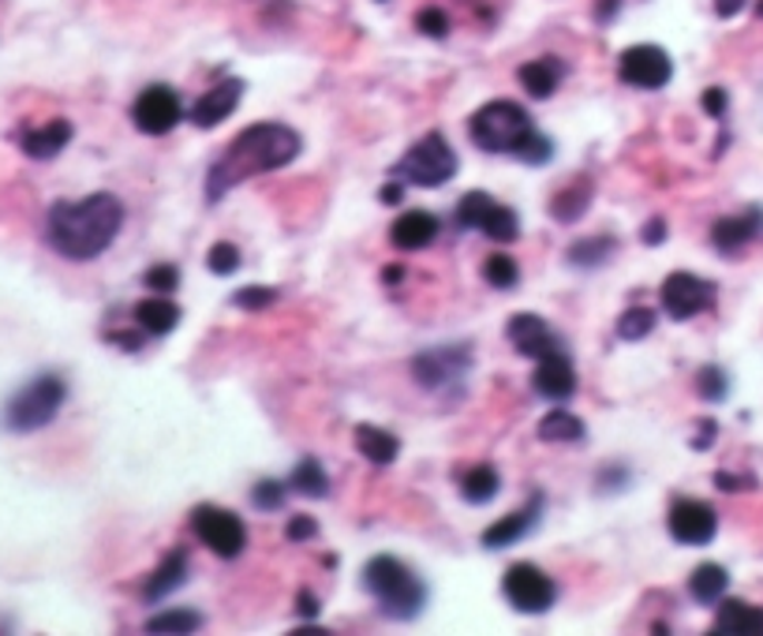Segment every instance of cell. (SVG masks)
Wrapping results in <instances>:
<instances>
[{
  "mask_svg": "<svg viewBox=\"0 0 763 636\" xmlns=\"http://www.w3.org/2000/svg\"><path fill=\"white\" fill-rule=\"evenodd\" d=\"M641 240L647 244V248H658V244L666 240V221L663 218H652L644 225V232H641Z\"/></svg>",
  "mask_w": 763,
  "mask_h": 636,
  "instance_id": "cell-47",
  "label": "cell"
},
{
  "mask_svg": "<svg viewBox=\"0 0 763 636\" xmlns=\"http://www.w3.org/2000/svg\"><path fill=\"white\" fill-rule=\"evenodd\" d=\"M136 322L142 334H153V337H165L177 330L180 322V307L169 300V296H153V300H139L136 304Z\"/></svg>",
  "mask_w": 763,
  "mask_h": 636,
  "instance_id": "cell-25",
  "label": "cell"
},
{
  "mask_svg": "<svg viewBox=\"0 0 763 636\" xmlns=\"http://www.w3.org/2000/svg\"><path fill=\"white\" fill-rule=\"evenodd\" d=\"M539 517H543V495H532L517 513H509V517L494 520V525L483 531V547H487V550L513 547V543H521L524 536H528V531H535Z\"/></svg>",
  "mask_w": 763,
  "mask_h": 636,
  "instance_id": "cell-17",
  "label": "cell"
},
{
  "mask_svg": "<svg viewBox=\"0 0 763 636\" xmlns=\"http://www.w3.org/2000/svg\"><path fill=\"white\" fill-rule=\"evenodd\" d=\"M206 266H210V274H218V277H232L240 270V251H236V244L221 240V244H214L210 255H206Z\"/></svg>",
  "mask_w": 763,
  "mask_h": 636,
  "instance_id": "cell-37",
  "label": "cell"
},
{
  "mask_svg": "<svg viewBox=\"0 0 763 636\" xmlns=\"http://www.w3.org/2000/svg\"><path fill=\"white\" fill-rule=\"evenodd\" d=\"M715 487H719V490H752V487H756V479H752V476H730V471H719V476H715Z\"/></svg>",
  "mask_w": 763,
  "mask_h": 636,
  "instance_id": "cell-45",
  "label": "cell"
},
{
  "mask_svg": "<svg viewBox=\"0 0 763 636\" xmlns=\"http://www.w3.org/2000/svg\"><path fill=\"white\" fill-rule=\"evenodd\" d=\"M521 87L528 90L535 101H546L554 98V90L562 87V64L554 57H543V60H532V64L521 68Z\"/></svg>",
  "mask_w": 763,
  "mask_h": 636,
  "instance_id": "cell-26",
  "label": "cell"
},
{
  "mask_svg": "<svg viewBox=\"0 0 763 636\" xmlns=\"http://www.w3.org/2000/svg\"><path fill=\"white\" fill-rule=\"evenodd\" d=\"M587 207H592V183H587V180H573L569 188H562L551 199V218L562 221V225H573V221L584 218Z\"/></svg>",
  "mask_w": 763,
  "mask_h": 636,
  "instance_id": "cell-28",
  "label": "cell"
},
{
  "mask_svg": "<svg viewBox=\"0 0 763 636\" xmlns=\"http://www.w3.org/2000/svg\"><path fill=\"white\" fill-rule=\"evenodd\" d=\"M457 484H460V495L464 498L476 501V506H483V501H490L494 495H498L502 476H498V468H494V465H476V468L460 471Z\"/></svg>",
  "mask_w": 763,
  "mask_h": 636,
  "instance_id": "cell-31",
  "label": "cell"
},
{
  "mask_svg": "<svg viewBox=\"0 0 763 636\" xmlns=\"http://www.w3.org/2000/svg\"><path fill=\"white\" fill-rule=\"evenodd\" d=\"M438 232H442V221L430 210H408L394 221L389 240H394V248H400V251H423L438 240Z\"/></svg>",
  "mask_w": 763,
  "mask_h": 636,
  "instance_id": "cell-20",
  "label": "cell"
},
{
  "mask_svg": "<svg viewBox=\"0 0 763 636\" xmlns=\"http://www.w3.org/2000/svg\"><path fill=\"white\" fill-rule=\"evenodd\" d=\"M715 633L719 636H763V607H752L745 599H719Z\"/></svg>",
  "mask_w": 763,
  "mask_h": 636,
  "instance_id": "cell-21",
  "label": "cell"
},
{
  "mask_svg": "<svg viewBox=\"0 0 763 636\" xmlns=\"http://www.w3.org/2000/svg\"><path fill=\"white\" fill-rule=\"evenodd\" d=\"M457 225L460 229H479L483 236L498 244H513L521 236V218L509 207L494 202L487 191H468L457 202Z\"/></svg>",
  "mask_w": 763,
  "mask_h": 636,
  "instance_id": "cell-8",
  "label": "cell"
},
{
  "mask_svg": "<svg viewBox=\"0 0 763 636\" xmlns=\"http://www.w3.org/2000/svg\"><path fill=\"white\" fill-rule=\"evenodd\" d=\"M202 629V618L195 610H161L147 622V633H195Z\"/></svg>",
  "mask_w": 763,
  "mask_h": 636,
  "instance_id": "cell-35",
  "label": "cell"
},
{
  "mask_svg": "<svg viewBox=\"0 0 763 636\" xmlns=\"http://www.w3.org/2000/svg\"><path fill=\"white\" fill-rule=\"evenodd\" d=\"M296 607H300V618H318V610H323V607H318V599H315V595L311 592H300V599H296Z\"/></svg>",
  "mask_w": 763,
  "mask_h": 636,
  "instance_id": "cell-49",
  "label": "cell"
},
{
  "mask_svg": "<svg viewBox=\"0 0 763 636\" xmlns=\"http://www.w3.org/2000/svg\"><path fill=\"white\" fill-rule=\"evenodd\" d=\"M123 225V202L109 191H95L79 202H53L46 218V240L71 262H90L112 248Z\"/></svg>",
  "mask_w": 763,
  "mask_h": 636,
  "instance_id": "cell-2",
  "label": "cell"
},
{
  "mask_svg": "<svg viewBox=\"0 0 763 636\" xmlns=\"http://www.w3.org/2000/svg\"><path fill=\"white\" fill-rule=\"evenodd\" d=\"M472 371V352L468 345H446V348H427L412 360V375L423 389H446L460 382Z\"/></svg>",
  "mask_w": 763,
  "mask_h": 636,
  "instance_id": "cell-11",
  "label": "cell"
},
{
  "mask_svg": "<svg viewBox=\"0 0 763 636\" xmlns=\"http://www.w3.org/2000/svg\"><path fill=\"white\" fill-rule=\"evenodd\" d=\"M696 394L704 397V401H711V405L726 401V394H730V378H726L723 367H715V364L700 367V371H696Z\"/></svg>",
  "mask_w": 763,
  "mask_h": 636,
  "instance_id": "cell-36",
  "label": "cell"
},
{
  "mask_svg": "<svg viewBox=\"0 0 763 636\" xmlns=\"http://www.w3.org/2000/svg\"><path fill=\"white\" fill-rule=\"evenodd\" d=\"M551 158H554V142L546 136H539V131H532V139L524 142V150L517 153V161H524V166H532V169L546 166Z\"/></svg>",
  "mask_w": 763,
  "mask_h": 636,
  "instance_id": "cell-39",
  "label": "cell"
},
{
  "mask_svg": "<svg viewBox=\"0 0 763 636\" xmlns=\"http://www.w3.org/2000/svg\"><path fill=\"white\" fill-rule=\"evenodd\" d=\"M285 495H288V484H277V479H259V484L251 487L255 509H262V513L281 509L285 506Z\"/></svg>",
  "mask_w": 763,
  "mask_h": 636,
  "instance_id": "cell-38",
  "label": "cell"
},
{
  "mask_svg": "<svg viewBox=\"0 0 763 636\" xmlns=\"http://www.w3.org/2000/svg\"><path fill=\"white\" fill-rule=\"evenodd\" d=\"M715 435H719V424H715V419H700L696 438H693V449H711V446H715Z\"/></svg>",
  "mask_w": 763,
  "mask_h": 636,
  "instance_id": "cell-46",
  "label": "cell"
},
{
  "mask_svg": "<svg viewBox=\"0 0 763 636\" xmlns=\"http://www.w3.org/2000/svg\"><path fill=\"white\" fill-rule=\"evenodd\" d=\"M315 536H318V520L307 517V513H296V517L285 525V539H293V543H307Z\"/></svg>",
  "mask_w": 763,
  "mask_h": 636,
  "instance_id": "cell-43",
  "label": "cell"
},
{
  "mask_svg": "<svg viewBox=\"0 0 763 636\" xmlns=\"http://www.w3.org/2000/svg\"><path fill=\"white\" fill-rule=\"evenodd\" d=\"M670 536L677 543H685V547H707L711 539L719 536V513L707 506V501H696V498H677L674 506H670Z\"/></svg>",
  "mask_w": 763,
  "mask_h": 636,
  "instance_id": "cell-13",
  "label": "cell"
},
{
  "mask_svg": "<svg viewBox=\"0 0 763 636\" xmlns=\"http://www.w3.org/2000/svg\"><path fill=\"white\" fill-rule=\"evenodd\" d=\"M386 281H400V266H389V270H386Z\"/></svg>",
  "mask_w": 763,
  "mask_h": 636,
  "instance_id": "cell-54",
  "label": "cell"
},
{
  "mask_svg": "<svg viewBox=\"0 0 763 636\" xmlns=\"http://www.w3.org/2000/svg\"><path fill=\"white\" fill-rule=\"evenodd\" d=\"M505 334H509L513 348H517L521 356H532V360H543V356H551V352H562L558 334H554L539 315H513L509 326H505Z\"/></svg>",
  "mask_w": 763,
  "mask_h": 636,
  "instance_id": "cell-16",
  "label": "cell"
},
{
  "mask_svg": "<svg viewBox=\"0 0 763 636\" xmlns=\"http://www.w3.org/2000/svg\"><path fill=\"white\" fill-rule=\"evenodd\" d=\"M502 592L513 610L532 614V618L535 614H546L554 603H558V584L546 577L539 566H532V562H517V566L505 569Z\"/></svg>",
  "mask_w": 763,
  "mask_h": 636,
  "instance_id": "cell-7",
  "label": "cell"
},
{
  "mask_svg": "<svg viewBox=\"0 0 763 636\" xmlns=\"http://www.w3.org/2000/svg\"><path fill=\"white\" fill-rule=\"evenodd\" d=\"M652 330H655L652 307H628V311L617 318V337H622V341H644Z\"/></svg>",
  "mask_w": 763,
  "mask_h": 636,
  "instance_id": "cell-34",
  "label": "cell"
},
{
  "mask_svg": "<svg viewBox=\"0 0 763 636\" xmlns=\"http://www.w3.org/2000/svg\"><path fill=\"white\" fill-rule=\"evenodd\" d=\"M700 106H704L707 117L723 120V117H726L730 98H726V90H723V87H711V90H704V98H700Z\"/></svg>",
  "mask_w": 763,
  "mask_h": 636,
  "instance_id": "cell-44",
  "label": "cell"
},
{
  "mask_svg": "<svg viewBox=\"0 0 763 636\" xmlns=\"http://www.w3.org/2000/svg\"><path fill=\"white\" fill-rule=\"evenodd\" d=\"M184 577H188V554L184 550H169L161 558V566L153 569V577L142 584V603H158L169 592H177Z\"/></svg>",
  "mask_w": 763,
  "mask_h": 636,
  "instance_id": "cell-23",
  "label": "cell"
},
{
  "mask_svg": "<svg viewBox=\"0 0 763 636\" xmlns=\"http://www.w3.org/2000/svg\"><path fill=\"white\" fill-rule=\"evenodd\" d=\"M745 4H749V0H715V16L719 19H734Z\"/></svg>",
  "mask_w": 763,
  "mask_h": 636,
  "instance_id": "cell-50",
  "label": "cell"
},
{
  "mask_svg": "<svg viewBox=\"0 0 763 636\" xmlns=\"http://www.w3.org/2000/svg\"><path fill=\"white\" fill-rule=\"evenodd\" d=\"M730 588V573L723 566H715V562H704V566L693 569V577H688V595L700 603V607H711V603H719Z\"/></svg>",
  "mask_w": 763,
  "mask_h": 636,
  "instance_id": "cell-27",
  "label": "cell"
},
{
  "mask_svg": "<svg viewBox=\"0 0 763 636\" xmlns=\"http://www.w3.org/2000/svg\"><path fill=\"white\" fill-rule=\"evenodd\" d=\"M756 236H763V207H745L741 213L719 218L711 229V244L719 255H737L741 248H749Z\"/></svg>",
  "mask_w": 763,
  "mask_h": 636,
  "instance_id": "cell-15",
  "label": "cell"
},
{
  "mask_svg": "<svg viewBox=\"0 0 763 636\" xmlns=\"http://www.w3.org/2000/svg\"><path fill=\"white\" fill-rule=\"evenodd\" d=\"M532 117L528 109L517 101H487L483 109H476V117L468 120V136L479 150L487 153H517L524 150V142L532 139Z\"/></svg>",
  "mask_w": 763,
  "mask_h": 636,
  "instance_id": "cell-4",
  "label": "cell"
},
{
  "mask_svg": "<svg viewBox=\"0 0 763 636\" xmlns=\"http://www.w3.org/2000/svg\"><path fill=\"white\" fill-rule=\"evenodd\" d=\"M293 636H326V629H318V625H311V629H296Z\"/></svg>",
  "mask_w": 763,
  "mask_h": 636,
  "instance_id": "cell-53",
  "label": "cell"
},
{
  "mask_svg": "<svg viewBox=\"0 0 763 636\" xmlns=\"http://www.w3.org/2000/svg\"><path fill=\"white\" fill-rule=\"evenodd\" d=\"M356 449L364 454L375 468H389L394 460L400 457V443L397 435H389V430H382L375 424H359L356 427Z\"/></svg>",
  "mask_w": 763,
  "mask_h": 636,
  "instance_id": "cell-24",
  "label": "cell"
},
{
  "mask_svg": "<svg viewBox=\"0 0 763 636\" xmlns=\"http://www.w3.org/2000/svg\"><path fill=\"white\" fill-rule=\"evenodd\" d=\"M628 484V476H625V471L622 468H614V471H603V476H600V487L606 490V487H625Z\"/></svg>",
  "mask_w": 763,
  "mask_h": 636,
  "instance_id": "cell-52",
  "label": "cell"
},
{
  "mask_svg": "<svg viewBox=\"0 0 763 636\" xmlns=\"http://www.w3.org/2000/svg\"><path fill=\"white\" fill-rule=\"evenodd\" d=\"M304 150V139L296 128L277 125V120H266V125H251L236 136L225 153L206 172V195L210 202H221L225 191L240 188L244 180L262 177V172L285 169L288 161H296Z\"/></svg>",
  "mask_w": 763,
  "mask_h": 636,
  "instance_id": "cell-1",
  "label": "cell"
},
{
  "mask_svg": "<svg viewBox=\"0 0 763 636\" xmlns=\"http://www.w3.org/2000/svg\"><path fill=\"white\" fill-rule=\"evenodd\" d=\"M364 588L378 603L382 614L394 622H416L427 607V588L405 562L394 554H378L364 566Z\"/></svg>",
  "mask_w": 763,
  "mask_h": 636,
  "instance_id": "cell-3",
  "label": "cell"
},
{
  "mask_svg": "<svg viewBox=\"0 0 763 636\" xmlns=\"http://www.w3.org/2000/svg\"><path fill=\"white\" fill-rule=\"evenodd\" d=\"M400 195H405V183H400V180H394V183H386V188L378 191V199L386 202V207H397V202H400Z\"/></svg>",
  "mask_w": 763,
  "mask_h": 636,
  "instance_id": "cell-51",
  "label": "cell"
},
{
  "mask_svg": "<svg viewBox=\"0 0 763 636\" xmlns=\"http://www.w3.org/2000/svg\"><path fill=\"white\" fill-rule=\"evenodd\" d=\"M68 401V382L60 375H38L19 389L12 401L4 405V427L12 435H30L57 419V413Z\"/></svg>",
  "mask_w": 763,
  "mask_h": 636,
  "instance_id": "cell-5",
  "label": "cell"
},
{
  "mask_svg": "<svg viewBox=\"0 0 763 636\" xmlns=\"http://www.w3.org/2000/svg\"><path fill=\"white\" fill-rule=\"evenodd\" d=\"M180 285V270L172 262H161V266H150L147 270V289H153L158 296H169L172 289Z\"/></svg>",
  "mask_w": 763,
  "mask_h": 636,
  "instance_id": "cell-40",
  "label": "cell"
},
{
  "mask_svg": "<svg viewBox=\"0 0 763 636\" xmlns=\"http://www.w3.org/2000/svg\"><path fill=\"white\" fill-rule=\"evenodd\" d=\"M617 76H622L628 87L663 90L670 79H674V60H670L666 49H658V46H633V49H625L622 60H617Z\"/></svg>",
  "mask_w": 763,
  "mask_h": 636,
  "instance_id": "cell-12",
  "label": "cell"
},
{
  "mask_svg": "<svg viewBox=\"0 0 763 636\" xmlns=\"http://www.w3.org/2000/svg\"><path fill=\"white\" fill-rule=\"evenodd\" d=\"M277 300V289H259V285H251V289H240L232 296V304L240 307V311H262V307H270Z\"/></svg>",
  "mask_w": 763,
  "mask_h": 636,
  "instance_id": "cell-41",
  "label": "cell"
},
{
  "mask_svg": "<svg viewBox=\"0 0 763 636\" xmlns=\"http://www.w3.org/2000/svg\"><path fill=\"white\" fill-rule=\"evenodd\" d=\"M483 281H487L490 289H502V292L517 289V281H521L517 259H509V255H490V259L483 262Z\"/></svg>",
  "mask_w": 763,
  "mask_h": 636,
  "instance_id": "cell-33",
  "label": "cell"
},
{
  "mask_svg": "<svg viewBox=\"0 0 763 636\" xmlns=\"http://www.w3.org/2000/svg\"><path fill=\"white\" fill-rule=\"evenodd\" d=\"M288 487H293L296 495H304V498H326L329 495V479H326V471H323V465H318L315 457H304L300 465L293 468Z\"/></svg>",
  "mask_w": 763,
  "mask_h": 636,
  "instance_id": "cell-32",
  "label": "cell"
},
{
  "mask_svg": "<svg viewBox=\"0 0 763 636\" xmlns=\"http://www.w3.org/2000/svg\"><path fill=\"white\" fill-rule=\"evenodd\" d=\"M112 345H120L123 352H139L142 348V334H109Z\"/></svg>",
  "mask_w": 763,
  "mask_h": 636,
  "instance_id": "cell-48",
  "label": "cell"
},
{
  "mask_svg": "<svg viewBox=\"0 0 763 636\" xmlns=\"http://www.w3.org/2000/svg\"><path fill=\"white\" fill-rule=\"evenodd\" d=\"M191 528H195V536H199L206 547H210L225 562L240 558L244 547H247V528H244V520L236 517L232 509L195 506L191 509Z\"/></svg>",
  "mask_w": 763,
  "mask_h": 636,
  "instance_id": "cell-9",
  "label": "cell"
},
{
  "mask_svg": "<svg viewBox=\"0 0 763 636\" xmlns=\"http://www.w3.org/2000/svg\"><path fill=\"white\" fill-rule=\"evenodd\" d=\"M617 251V236H584V240L569 244L565 259H569L576 270H595V266L611 262Z\"/></svg>",
  "mask_w": 763,
  "mask_h": 636,
  "instance_id": "cell-29",
  "label": "cell"
},
{
  "mask_svg": "<svg viewBox=\"0 0 763 636\" xmlns=\"http://www.w3.org/2000/svg\"><path fill=\"white\" fill-rule=\"evenodd\" d=\"M416 27L427 38H446L449 34V16L442 12V8H423V12L416 16Z\"/></svg>",
  "mask_w": 763,
  "mask_h": 636,
  "instance_id": "cell-42",
  "label": "cell"
},
{
  "mask_svg": "<svg viewBox=\"0 0 763 636\" xmlns=\"http://www.w3.org/2000/svg\"><path fill=\"white\" fill-rule=\"evenodd\" d=\"M584 419H576L565 408H554L539 419V443H584Z\"/></svg>",
  "mask_w": 763,
  "mask_h": 636,
  "instance_id": "cell-30",
  "label": "cell"
},
{
  "mask_svg": "<svg viewBox=\"0 0 763 636\" xmlns=\"http://www.w3.org/2000/svg\"><path fill=\"white\" fill-rule=\"evenodd\" d=\"M131 120H136V128L147 131V136H169V131L184 120L177 90L161 87V83L158 87H147L136 98V106H131Z\"/></svg>",
  "mask_w": 763,
  "mask_h": 636,
  "instance_id": "cell-14",
  "label": "cell"
},
{
  "mask_svg": "<svg viewBox=\"0 0 763 636\" xmlns=\"http://www.w3.org/2000/svg\"><path fill=\"white\" fill-rule=\"evenodd\" d=\"M240 98H244V79H225V83H218L214 90H206V95L195 101L191 125L202 128V131L225 125V120L232 117V109L240 106Z\"/></svg>",
  "mask_w": 763,
  "mask_h": 636,
  "instance_id": "cell-19",
  "label": "cell"
},
{
  "mask_svg": "<svg viewBox=\"0 0 763 636\" xmlns=\"http://www.w3.org/2000/svg\"><path fill=\"white\" fill-rule=\"evenodd\" d=\"M457 169H460L457 150L449 147L442 131H430L412 150H405V158L394 166V177L400 183H412V188H442V183L457 177Z\"/></svg>",
  "mask_w": 763,
  "mask_h": 636,
  "instance_id": "cell-6",
  "label": "cell"
},
{
  "mask_svg": "<svg viewBox=\"0 0 763 636\" xmlns=\"http://www.w3.org/2000/svg\"><path fill=\"white\" fill-rule=\"evenodd\" d=\"M535 394L546 397V401H569V397L576 394V371L569 364V356L562 352H551L543 356V360H535V378H532Z\"/></svg>",
  "mask_w": 763,
  "mask_h": 636,
  "instance_id": "cell-18",
  "label": "cell"
},
{
  "mask_svg": "<svg viewBox=\"0 0 763 636\" xmlns=\"http://www.w3.org/2000/svg\"><path fill=\"white\" fill-rule=\"evenodd\" d=\"M658 296H663V311L674 318V322H688V318H696L715 307V285L688 270L670 274Z\"/></svg>",
  "mask_w": 763,
  "mask_h": 636,
  "instance_id": "cell-10",
  "label": "cell"
},
{
  "mask_svg": "<svg viewBox=\"0 0 763 636\" xmlns=\"http://www.w3.org/2000/svg\"><path fill=\"white\" fill-rule=\"evenodd\" d=\"M71 136H76V128H71L68 120H49V125H41V128H34V131H27V136L19 139V147H23L27 158L49 161V158H57V153L68 147Z\"/></svg>",
  "mask_w": 763,
  "mask_h": 636,
  "instance_id": "cell-22",
  "label": "cell"
}]
</instances>
